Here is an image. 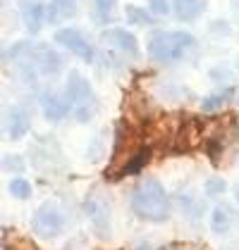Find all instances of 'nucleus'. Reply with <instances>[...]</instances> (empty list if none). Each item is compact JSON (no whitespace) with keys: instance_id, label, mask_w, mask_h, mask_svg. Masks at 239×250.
<instances>
[{"instance_id":"f257e3e1","label":"nucleus","mask_w":239,"mask_h":250,"mask_svg":"<svg viewBox=\"0 0 239 250\" xmlns=\"http://www.w3.org/2000/svg\"><path fill=\"white\" fill-rule=\"evenodd\" d=\"M132 210L146 222H165L170 217V198L163 184L156 179H143L132 191Z\"/></svg>"},{"instance_id":"f03ea898","label":"nucleus","mask_w":239,"mask_h":250,"mask_svg":"<svg viewBox=\"0 0 239 250\" xmlns=\"http://www.w3.org/2000/svg\"><path fill=\"white\" fill-rule=\"evenodd\" d=\"M194 45H196V39L189 31H156L146 43L151 60H156L160 64L179 62Z\"/></svg>"},{"instance_id":"7ed1b4c3","label":"nucleus","mask_w":239,"mask_h":250,"mask_svg":"<svg viewBox=\"0 0 239 250\" xmlns=\"http://www.w3.org/2000/svg\"><path fill=\"white\" fill-rule=\"evenodd\" d=\"M67 98L72 103L74 119L77 122H91L98 112V98L94 93L91 83L81 77L79 72H70L67 74Z\"/></svg>"},{"instance_id":"20e7f679","label":"nucleus","mask_w":239,"mask_h":250,"mask_svg":"<svg viewBox=\"0 0 239 250\" xmlns=\"http://www.w3.org/2000/svg\"><path fill=\"white\" fill-rule=\"evenodd\" d=\"M65 227H67V214L53 200L39 205V210L34 212V217H31V229L41 238H58L60 233L65 231Z\"/></svg>"},{"instance_id":"39448f33","label":"nucleus","mask_w":239,"mask_h":250,"mask_svg":"<svg viewBox=\"0 0 239 250\" xmlns=\"http://www.w3.org/2000/svg\"><path fill=\"white\" fill-rule=\"evenodd\" d=\"M84 214L89 217L91 227L100 238H110V233H113V210H110L108 195H103L100 191H91L89 198L84 200Z\"/></svg>"},{"instance_id":"423d86ee","label":"nucleus","mask_w":239,"mask_h":250,"mask_svg":"<svg viewBox=\"0 0 239 250\" xmlns=\"http://www.w3.org/2000/svg\"><path fill=\"white\" fill-rule=\"evenodd\" d=\"M26 60L31 62L34 72L41 77H55L62 69L60 53H55L53 48H46V45H29L26 43Z\"/></svg>"},{"instance_id":"0eeeda50","label":"nucleus","mask_w":239,"mask_h":250,"mask_svg":"<svg viewBox=\"0 0 239 250\" xmlns=\"http://www.w3.org/2000/svg\"><path fill=\"white\" fill-rule=\"evenodd\" d=\"M55 43L62 45L65 50L74 53L77 58H81L84 62H94V45L89 43V39L81 34L79 29H72V26H65L55 31Z\"/></svg>"},{"instance_id":"6e6552de","label":"nucleus","mask_w":239,"mask_h":250,"mask_svg":"<svg viewBox=\"0 0 239 250\" xmlns=\"http://www.w3.org/2000/svg\"><path fill=\"white\" fill-rule=\"evenodd\" d=\"M103 43L108 48H113L115 53H120V55H127V58H137L139 55V41L127 29H108V31H103Z\"/></svg>"},{"instance_id":"1a4fd4ad","label":"nucleus","mask_w":239,"mask_h":250,"mask_svg":"<svg viewBox=\"0 0 239 250\" xmlns=\"http://www.w3.org/2000/svg\"><path fill=\"white\" fill-rule=\"evenodd\" d=\"M20 7L22 24L29 34H39L46 24V0H15Z\"/></svg>"},{"instance_id":"9d476101","label":"nucleus","mask_w":239,"mask_h":250,"mask_svg":"<svg viewBox=\"0 0 239 250\" xmlns=\"http://www.w3.org/2000/svg\"><path fill=\"white\" fill-rule=\"evenodd\" d=\"M41 107H43V117L48 119V122H62L65 117L72 112V103H70V98L67 93L65 96H60V93H43L41 96Z\"/></svg>"},{"instance_id":"9b49d317","label":"nucleus","mask_w":239,"mask_h":250,"mask_svg":"<svg viewBox=\"0 0 239 250\" xmlns=\"http://www.w3.org/2000/svg\"><path fill=\"white\" fill-rule=\"evenodd\" d=\"M79 10V0H50L46 7V20L48 21H65L72 20Z\"/></svg>"},{"instance_id":"f8f14e48","label":"nucleus","mask_w":239,"mask_h":250,"mask_svg":"<svg viewBox=\"0 0 239 250\" xmlns=\"http://www.w3.org/2000/svg\"><path fill=\"white\" fill-rule=\"evenodd\" d=\"M29 124H31V119H29V112L26 110H22V107H12L10 110V117H7V134L12 141H20L26 136L29 131Z\"/></svg>"},{"instance_id":"ddd939ff","label":"nucleus","mask_w":239,"mask_h":250,"mask_svg":"<svg viewBox=\"0 0 239 250\" xmlns=\"http://www.w3.org/2000/svg\"><path fill=\"white\" fill-rule=\"evenodd\" d=\"M172 10L179 21H194L206 10V0H172Z\"/></svg>"},{"instance_id":"4468645a","label":"nucleus","mask_w":239,"mask_h":250,"mask_svg":"<svg viewBox=\"0 0 239 250\" xmlns=\"http://www.w3.org/2000/svg\"><path fill=\"white\" fill-rule=\"evenodd\" d=\"M148 162H151V148H141V150H137V153L122 165V169H120L118 176H134V174H139Z\"/></svg>"},{"instance_id":"2eb2a0df","label":"nucleus","mask_w":239,"mask_h":250,"mask_svg":"<svg viewBox=\"0 0 239 250\" xmlns=\"http://www.w3.org/2000/svg\"><path fill=\"white\" fill-rule=\"evenodd\" d=\"M211 229L215 233H227L232 229V212L227 208H222V205H218L215 210L211 212Z\"/></svg>"},{"instance_id":"dca6fc26","label":"nucleus","mask_w":239,"mask_h":250,"mask_svg":"<svg viewBox=\"0 0 239 250\" xmlns=\"http://www.w3.org/2000/svg\"><path fill=\"white\" fill-rule=\"evenodd\" d=\"M115 5H118V0H94L96 20H98L100 24H108V21L115 17Z\"/></svg>"},{"instance_id":"f3484780","label":"nucleus","mask_w":239,"mask_h":250,"mask_svg":"<svg viewBox=\"0 0 239 250\" xmlns=\"http://www.w3.org/2000/svg\"><path fill=\"white\" fill-rule=\"evenodd\" d=\"M7 191H10L12 198H17V200H26V198L31 195V184H29L24 176H15V179L10 181Z\"/></svg>"},{"instance_id":"a211bd4d","label":"nucleus","mask_w":239,"mask_h":250,"mask_svg":"<svg viewBox=\"0 0 239 250\" xmlns=\"http://www.w3.org/2000/svg\"><path fill=\"white\" fill-rule=\"evenodd\" d=\"M127 20H129V24H139V26H148V24H153V17H151L146 10L134 7V5H129V7H127Z\"/></svg>"},{"instance_id":"6ab92c4d","label":"nucleus","mask_w":239,"mask_h":250,"mask_svg":"<svg viewBox=\"0 0 239 250\" xmlns=\"http://www.w3.org/2000/svg\"><path fill=\"white\" fill-rule=\"evenodd\" d=\"M230 96H232V91H225V93H215V96L203 98V103H201L203 112H213V110H218L220 105H225V100H227Z\"/></svg>"},{"instance_id":"aec40b11","label":"nucleus","mask_w":239,"mask_h":250,"mask_svg":"<svg viewBox=\"0 0 239 250\" xmlns=\"http://www.w3.org/2000/svg\"><path fill=\"white\" fill-rule=\"evenodd\" d=\"M203 191H206V195H222V193L227 191V184H225V179L213 176V179H208V181H206Z\"/></svg>"},{"instance_id":"412c9836","label":"nucleus","mask_w":239,"mask_h":250,"mask_svg":"<svg viewBox=\"0 0 239 250\" xmlns=\"http://www.w3.org/2000/svg\"><path fill=\"white\" fill-rule=\"evenodd\" d=\"M151 12L156 17H165L170 12V0H151Z\"/></svg>"},{"instance_id":"4be33fe9","label":"nucleus","mask_w":239,"mask_h":250,"mask_svg":"<svg viewBox=\"0 0 239 250\" xmlns=\"http://www.w3.org/2000/svg\"><path fill=\"white\" fill-rule=\"evenodd\" d=\"M24 167V162H20V157L17 155H10V157H2V165H0V169H22Z\"/></svg>"},{"instance_id":"5701e85b","label":"nucleus","mask_w":239,"mask_h":250,"mask_svg":"<svg viewBox=\"0 0 239 250\" xmlns=\"http://www.w3.org/2000/svg\"><path fill=\"white\" fill-rule=\"evenodd\" d=\"M235 198H237V203H239V186H235Z\"/></svg>"},{"instance_id":"b1692460","label":"nucleus","mask_w":239,"mask_h":250,"mask_svg":"<svg viewBox=\"0 0 239 250\" xmlns=\"http://www.w3.org/2000/svg\"><path fill=\"white\" fill-rule=\"evenodd\" d=\"M163 250H177V248H163Z\"/></svg>"},{"instance_id":"393cba45","label":"nucleus","mask_w":239,"mask_h":250,"mask_svg":"<svg viewBox=\"0 0 239 250\" xmlns=\"http://www.w3.org/2000/svg\"><path fill=\"white\" fill-rule=\"evenodd\" d=\"M0 5H2V0H0Z\"/></svg>"}]
</instances>
